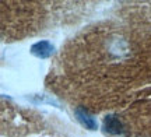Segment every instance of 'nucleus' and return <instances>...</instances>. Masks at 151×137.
Wrapping results in <instances>:
<instances>
[{
    "label": "nucleus",
    "mask_w": 151,
    "mask_h": 137,
    "mask_svg": "<svg viewBox=\"0 0 151 137\" xmlns=\"http://www.w3.org/2000/svg\"><path fill=\"white\" fill-rule=\"evenodd\" d=\"M104 130L112 134V136H119L123 133V123L115 115H106L104 118Z\"/></svg>",
    "instance_id": "f03ea898"
},
{
    "label": "nucleus",
    "mask_w": 151,
    "mask_h": 137,
    "mask_svg": "<svg viewBox=\"0 0 151 137\" xmlns=\"http://www.w3.org/2000/svg\"><path fill=\"white\" fill-rule=\"evenodd\" d=\"M74 115H76V118H77V121L80 122L81 126H84L86 129H88V130H97L98 129V123H97V121H95V118H94L88 110L84 109V108H81V106L76 108Z\"/></svg>",
    "instance_id": "f257e3e1"
},
{
    "label": "nucleus",
    "mask_w": 151,
    "mask_h": 137,
    "mask_svg": "<svg viewBox=\"0 0 151 137\" xmlns=\"http://www.w3.org/2000/svg\"><path fill=\"white\" fill-rule=\"evenodd\" d=\"M55 46L48 41H39L37 44H34L31 46V53L34 56H37L39 59H46L53 55Z\"/></svg>",
    "instance_id": "7ed1b4c3"
}]
</instances>
